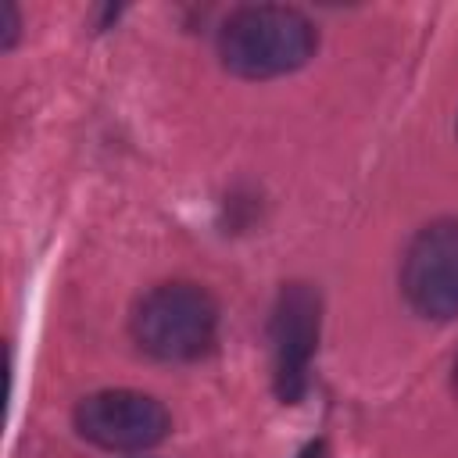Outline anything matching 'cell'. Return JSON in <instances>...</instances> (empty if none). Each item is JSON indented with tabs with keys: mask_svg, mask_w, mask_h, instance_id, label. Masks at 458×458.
Listing matches in <instances>:
<instances>
[{
	"mask_svg": "<svg viewBox=\"0 0 458 458\" xmlns=\"http://www.w3.org/2000/svg\"><path fill=\"white\" fill-rule=\"evenodd\" d=\"M315 50V29L297 7L250 4L218 29V57L233 75L272 79L301 68Z\"/></svg>",
	"mask_w": 458,
	"mask_h": 458,
	"instance_id": "cell-1",
	"label": "cell"
},
{
	"mask_svg": "<svg viewBox=\"0 0 458 458\" xmlns=\"http://www.w3.org/2000/svg\"><path fill=\"white\" fill-rule=\"evenodd\" d=\"M218 308L208 290L197 283H165L150 290L136 315L132 336L136 344L161 361H193L215 344Z\"/></svg>",
	"mask_w": 458,
	"mask_h": 458,
	"instance_id": "cell-2",
	"label": "cell"
},
{
	"mask_svg": "<svg viewBox=\"0 0 458 458\" xmlns=\"http://www.w3.org/2000/svg\"><path fill=\"white\" fill-rule=\"evenodd\" d=\"M168 411L161 401L140 390H100L79 401L75 429L107 451H143L168 437Z\"/></svg>",
	"mask_w": 458,
	"mask_h": 458,
	"instance_id": "cell-3",
	"label": "cell"
},
{
	"mask_svg": "<svg viewBox=\"0 0 458 458\" xmlns=\"http://www.w3.org/2000/svg\"><path fill=\"white\" fill-rule=\"evenodd\" d=\"M404 297L419 315H458V222L440 218L415 233L401 268Z\"/></svg>",
	"mask_w": 458,
	"mask_h": 458,
	"instance_id": "cell-4",
	"label": "cell"
},
{
	"mask_svg": "<svg viewBox=\"0 0 458 458\" xmlns=\"http://www.w3.org/2000/svg\"><path fill=\"white\" fill-rule=\"evenodd\" d=\"M315 344H318V293L308 283H290L283 286L276 311H272L276 394L286 404L304 394Z\"/></svg>",
	"mask_w": 458,
	"mask_h": 458,
	"instance_id": "cell-5",
	"label": "cell"
},
{
	"mask_svg": "<svg viewBox=\"0 0 458 458\" xmlns=\"http://www.w3.org/2000/svg\"><path fill=\"white\" fill-rule=\"evenodd\" d=\"M0 11H4V18H7V29H4V47H11V43H14V32H18V14H14V7H11V4H4Z\"/></svg>",
	"mask_w": 458,
	"mask_h": 458,
	"instance_id": "cell-6",
	"label": "cell"
},
{
	"mask_svg": "<svg viewBox=\"0 0 458 458\" xmlns=\"http://www.w3.org/2000/svg\"><path fill=\"white\" fill-rule=\"evenodd\" d=\"M322 454H326V444H322V440H315V444H308L297 458H322Z\"/></svg>",
	"mask_w": 458,
	"mask_h": 458,
	"instance_id": "cell-7",
	"label": "cell"
},
{
	"mask_svg": "<svg viewBox=\"0 0 458 458\" xmlns=\"http://www.w3.org/2000/svg\"><path fill=\"white\" fill-rule=\"evenodd\" d=\"M454 390H458V358H454Z\"/></svg>",
	"mask_w": 458,
	"mask_h": 458,
	"instance_id": "cell-8",
	"label": "cell"
}]
</instances>
